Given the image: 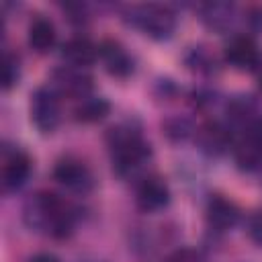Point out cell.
Here are the masks:
<instances>
[{"label": "cell", "instance_id": "cell-18", "mask_svg": "<svg viewBox=\"0 0 262 262\" xmlns=\"http://www.w3.org/2000/svg\"><path fill=\"white\" fill-rule=\"evenodd\" d=\"M111 113V102L102 96H86L78 100L74 108V119L80 123H98Z\"/></svg>", "mask_w": 262, "mask_h": 262}, {"label": "cell", "instance_id": "cell-1", "mask_svg": "<svg viewBox=\"0 0 262 262\" xmlns=\"http://www.w3.org/2000/svg\"><path fill=\"white\" fill-rule=\"evenodd\" d=\"M23 219L31 229L43 231L55 239H63L74 231L76 213L72 205L59 194L41 190L27 199L23 207Z\"/></svg>", "mask_w": 262, "mask_h": 262}, {"label": "cell", "instance_id": "cell-22", "mask_svg": "<svg viewBox=\"0 0 262 262\" xmlns=\"http://www.w3.org/2000/svg\"><path fill=\"white\" fill-rule=\"evenodd\" d=\"M248 235L250 239L262 248V209H256L248 219Z\"/></svg>", "mask_w": 262, "mask_h": 262}, {"label": "cell", "instance_id": "cell-25", "mask_svg": "<svg viewBox=\"0 0 262 262\" xmlns=\"http://www.w3.org/2000/svg\"><path fill=\"white\" fill-rule=\"evenodd\" d=\"M29 262H61L55 254H49V252H39V254H35Z\"/></svg>", "mask_w": 262, "mask_h": 262}, {"label": "cell", "instance_id": "cell-15", "mask_svg": "<svg viewBox=\"0 0 262 262\" xmlns=\"http://www.w3.org/2000/svg\"><path fill=\"white\" fill-rule=\"evenodd\" d=\"M61 55L68 61V66H76V68H88L90 63H94V59L98 57V47L82 35L70 37L63 45H61Z\"/></svg>", "mask_w": 262, "mask_h": 262}, {"label": "cell", "instance_id": "cell-20", "mask_svg": "<svg viewBox=\"0 0 262 262\" xmlns=\"http://www.w3.org/2000/svg\"><path fill=\"white\" fill-rule=\"evenodd\" d=\"M162 129H164V135L170 141H184L190 135H194V125L184 115H170V117H166L162 121Z\"/></svg>", "mask_w": 262, "mask_h": 262}, {"label": "cell", "instance_id": "cell-5", "mask_svg": "<svg viewBox=\"0 0 262 262\" xmlns=\"http://www.w3.org/2000/svg\"><path fill=\"white\" fill-rule=\"evenodd\" d=\"M53 178L66 186L68 190L74 192H88L94 186V176L92 170L88 168L86 162L74 156H63L55 162L53 166Z\"/></svg>", "mask_w": 262, "mask_h": 262}, {"label": "cell", "instance_id": "cell-9", "mask_svg": "<svg viewBox=\"0 0 262 262\" xmlns=\"http://www.w3.org/2000/svg\"><path fill=\"white\" fill-rule=\"evenodd\" d=\"M231 129L219 121H205L194 129V143L196 147L211 158L223 156L231 147Z\"/></svg>", "mask_w": 262, "mask_h": 262}, {"label": "cell", "instance_id": "cell-2", "mask_svg": "<svg viewBox=\"0 0 262 262\" xmlns=\"http://www.w3.org/2000/svg\"><path fill=\"white\" fill-rule=\"evenodd\" d=\"M106 145H108L113 170L123 178L133 176L137 170H141L151 156V145L145 141L141 131L125 123L108 129Z\"/></svg>", "mask_w": 262, "mask_h": 262}, {"label": "cell", "instance_id": "cell-24", "mask_svg": "<svg viewBox=\"0 0 262 262\" xmlns=\"http://www.w3.org/2000/svg\"><path fill=\"white\" fill-rule=\"evenodd\" d=\"M246 20H248V25H250L252 31L262 33V6L260 4L250 6L248 8V14H246Z\"/></svg>", "mask_w": 262, "mask_h": 262}, {"label": "cell", "instance_id": "cell-13", "mask_svg": "<svg viewBox=\"0 0 262 262\" xmlns=\"http://www.w3.org/2000/svg\"><path fill=\"white\" fill-rule=\"evenodd\" d=\"M205 219H207V225L211 229H215V231H229L239 221V209H237V205L231 199H227L223 194H213L207 201Z\"/></svg>", "mask_w": 262, "mask_h": 262}, {"label": "cell", "instance_id": "cell-6", "mask_svg": "<svg viewBox=\"0 0 262 262\" xmlns=\"http://www.w3.org/2000/svg\"><path fill=\"white\" fill-rule=\"evenodd\" d=\"M51 88L57 94L82 100L90 96L92 90V76L86 72V68H76V66H59L51 74Z\"/></svg>", "mask_w": 262, "mask_h": 262}, {"label": "cell", "instance_id": "cell-21", "mask_svg": "<svg viewBox=\"0 0 262 262\" xmlns=\"http://www.w3.org/2000/svg\"><path fill=\"white\" fill-rule=\"evenodd\" d=\"M20 80V59L10 49H4L2 55V88L10 90Z\"/></svg>", "mask_w": 262, "mask_h": 262}, {"label": "cell", "instance_id": "cell-11", "mask_svg": "<svg viewBox=\"0 0 262 262\" xmlns=\"http://www.w3.org/2000/svg\"><path fill=\"white\" fill-rule=\"evenodd\" d=\"M233 158L239 170L254 172L262 166V127L260 119L244 131V137L233 147Z\"/></svg>", "mask_w": 262, "mask_h": 262}, {"label": "cell", "instance_id": "cell-26", "mask_svg": "<svg viewBox=\"0 0 262 262\" xmlns=\"http://www.w3.org/2000/svg\"><path fill=\"white\" fill-rule=\"evenodd\" d=\"M256 82H258V88L262 90V63H260L258 70H256Z\"/></svg>", "mask_w": 262, "mask_h": 262}, {"label": "cell", "instance_id": "cell-10", "mask_svg": "<svg viewBox=\"0 0 262 262\" xmlns=\"http://www.w3.org/2000/svg\"><path fill=\"white\" fill-rule=\"evenodd\" d=\"M170 203V186L158 174L143 176L135 186V205L145 213H156L168 207Z\"/></svg>", "mask_w": 262, "mask_h": 262}, {"label": "cell", "instance_id": "cell-4", "mask_svg": "<svg viewBox=\"0 0 262 262\" xmlns=\"http://www.w3.org/2000/svg\"><path fill=\"white\" fill-rule=\"evenodd\" d=\"M59 94L51 86H39L31 94V121L41 133H53L59 125Z\"/></svg>", "mask_w": 262, "mask_h": 262}, {"label": "cell", "instance_id": "cell-23", "mask_svg": "<svg viewBox=\"0 0 262 262\" xmlns=\"http://www.w3.org/2000/svg\"><path fill=\"white\" fill-rule=\"evenodd\" d=\"M166 262H205V260L201 252H196L194 248H178L166 258Z\"/></svg>", "mask_w": 262, "mask_h": 262}, {"label": "cell", "instance_id": "cell-14", "mask_svg": "<svg viewBox=\"0 0 262 262\" xmlns=\"http://www.w3.org/2000/svg\"><path fill=\"white\" fill-rule=\"evenodd\" d=\"M199 18L211 31L225 33L235 20V4L231 2H207L199 8Z\"/></svg>", "mask_w": 262, "mask_h": 262}, {"label": "cell", "instance_id": "cell-12", "mask_svg": "<svg viewBox=\"0 0 262 262\" xmlns=\"http://www.w3.org/2000/svg\"><path fill=\"white\" fill-rule=\"evenodd\" d=\"M98 57L102 59L106 72L115 78H127L133 74L135 61L127 47L117 39H104L98 45Z\"/></svg>", "mask_w": 262, "mask_h": 262}, {"label": "cell", "instance_id": "cell-7", "mask_svg": "<svg viewBox=\"0 0 262 262\" xmlns=\"http://www.w3.org/2000/svg\"><path fill=\"white\" fill-rule=\"evenodd\" d=\"M33 170V160L27 151L12 147L2 151V170H0V184L4 192H12L20 188Z\"/></svg>", "mask_w": 262, "mask_h": 262}, {"label": "cell", "instance_id": "cell-3", "mask_svg": "<svg viewBox=\"0 0 262 262\" xmlns=\"http://www.w3.org/2000/svg\"><path fill=\"white\" fill-rule=\"evenodd\" d=\"M125 20L154 39H168L176 29V14L162 4H139L125 10Z\"/></svg>", "mask_w": 262, "mask_h": 262}, {"label": "cell", "instance_id": "cell-8", "mask_svg": "<svg viewBox=\"0 0 262 262\" xmlns=\"http://www.w3.org/2000/svg\"><path fill=\"white\" fill-rule=\"evenodd\" d=\"M223 57L225 61L242 72H252L258 70V66L262 63V55L258 49V43L254 41L252 35H235L227 41L225 49H223Z\"/></svg>", "mask_w": 262, "mask_h": 262}, {"label": "cell", "instance_id": "cell-17", "mask_svg": "<svg viewBox=\"0 0 262 262\" xmlns=\"http://www.w3.org/2000/svg\"><path fill=\"white\" fill-rule=\"evenodd\" d=\"M262 115H258V104L252 96H235L227 104V125L231 127H244L250 129Z\"/></svg>", "mask_w": 262, "mask_h": 262}, {"label": "cell", "instance_id": "cell-16", "mask_svg": "<svg viewBox=\"0 0 262 262\" xmlns=\"http://www.w3.org/2000/svg\"><path fill=\"white\" fill-rule=\"evenodd\" d=\"M27 41L37 53H47L57 41V31L53 20L43 14H37L35 18H31L27 29Z\"/></svg>", "mask_w": 262, "mask_h": 262}, {"label": "cell", "instance_id": "cell-19", "mask_svg": "<svg viewBox=\"0 0 262 262\" xmlns=\"http://www.w3.org/2000/svg\"><path fill=\"white\" fill-rule=\"evenodd\" d=\"M184 63H186L188 70L199 72V74H213L217 70V57H215V53L207 45H203V43L186 47V51H184Z\"/></svg>", "mask_w": 262, "mask_h": 262}]
</instances>
